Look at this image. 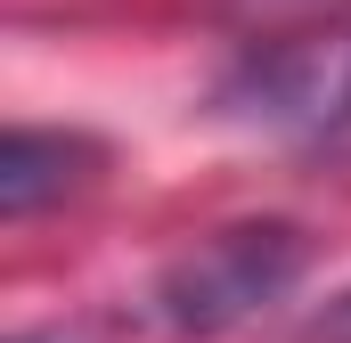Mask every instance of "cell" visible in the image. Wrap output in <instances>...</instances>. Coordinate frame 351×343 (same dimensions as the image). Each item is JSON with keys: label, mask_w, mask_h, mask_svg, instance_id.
Here are the masks:
<instances>
[{"label": "cell", "mask_w": 351, "mask_h": 343, "mask_svg": "<svg viewBox=\"0 0 351 343\" xmlns=\"http://www.w3.org/2000/svg\"><path fill=\"white\" fill-rule=\"evenodd\" d=\"M302 343H351V294H335V303L302 327Z\"/></svg>", "instance_id": "cell-4"}, {"label": "cell", "mask_w": 351, "mask_h": 343, "mask_svg": "<svg viewBox=\"0 0 351 343\" xmlns=\"http://www.w3.org/2000/svg\"><path fill=\"white\" fill-rule=\"evenodd\" d=\"M16 343H33V335H16Z\"/></svg>", "instance_id": "cell-5"}, {"label": "cell", "mask_w": 351, "mask_h": 343, "mask_svg": "<svg viewBox=\"0 0 351 343\" xmlns=\"http://www.w3.org/2000/svg\"><path fill=\"white\" fill-rule=\"evenodd\" d=\"M221 106L254 131H278V139H343L351 131V25L254 41L237 58V74L221 82Z\"/></svg>", "instance_id": "cell-2"}, {"label": "cell", "mask_w": 351, "mask_h": 343, "mask_svg": "<svg viewBox=\"0 0 351 343\" xmlns=\"http://www.w3.org/2000/svg\"><path fill=\"white\" fill-rule=\"evenodd\" d=\"M98 172V139L74 131H8L0 139V221H33Z\"/></svg>", "instance_id": "cell-3"}, {"label": "cell", "mask_w": 351, "mask_h": 343, "mask_svg": "<svg viewBox=\"0 0 351 343\" xmlns=\"http://www.w3.org/2000/svg\"><path fill=\"white\" fill-rule=\"evenodd\" d=\"M311 270V237L294 221H237V229H213L204 246L156 278V319L172 335H229L245 327L254 311L286 303L294 278Z\"/></svg>", "instance_id": "cell-1"}]
</instances>
